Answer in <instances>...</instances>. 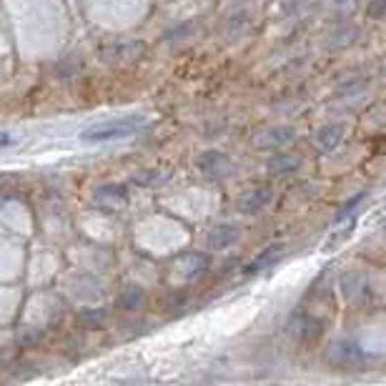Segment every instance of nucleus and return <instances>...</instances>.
I'll list each match as a JSON object with an SVG mask.
<instances>
[{
	"label": "nucleus",
	"mask_w": 386,
	"mask_h": 386,
	"mask_svg": "<svg viewBox=\"0 0 386 386\" xmlns=\"http://www.w3.org/2000/svg\"><path fill=\"white\" fill-rule=\"evenodd\" d=\"M93 201L98 203L100 209H123L128 203V191L118 184H103L93 191Z\"/></svg>",
	"instance_id": "nucleus-5"
},
{
	"label": "nucleus",
	"mask_w": 386,
	"mask_h": 386,
	"mask_svg": "<svg viewBox=\"0 0 386 386\" xmlns=\"http://www.w3.org/2000/svg\"><path fill=\"white\" fill-rule=\"evenodd\" d=\"M301 166V158L291 156V153H276L269 161V170L274 176H283V173H294L296 168Z\"/></svg>",
	"instance_id": "nucleus-13"
},
{
	"label": "nucleus",
	"mask_w": 386,
	"mask_h": 386,
	"mask_svg": "<svg viewBox=\"0 0 386 386\" xmlns=\"http://www.w3.org/2000/svg\"><path fill=\"white\" fill-rule=\"evenodd\" d=\"M196 166L201 173H206L209 178H226L231 176V170H234V164H231V158L221 151H206L196 158Z\"/></svg>",
	"instance_id": "nucleus-2"
},
{
	"label": "nucleus",
	"mask_w": 386,
	"mask_h": 386,
	"mask_svg": "<svg viewBox=\"0 0 386 386\" xmlns=\"http://www.w3.org/2000/svg\"><path fill=\"white\" fill-rule=\"evenodd\" d=\"M143 304H146V291L141 286H128L118 296V308H123V311H138Z\"/></svg>",
	"instance_id": "nucleus-12"
},
{
	"label": "nucleus",
	"mask_w": 386,
	"mask_h": 386,
	"mask_svg": "<svg viewBox=\"0 0 386 386\" xmlns=\"http://www.w3.org/2000/svg\"><path fill=\"white\" fill-rule=\"evenodd\" d=\"M178 266H181V274L186 279H196V276L206 274L211 266V258L201 251H186V254L178 256Z\"/></svg>",
	"instance_id": "nucleus-6"
},
{
	"label": "nucleus",
	"mask_w": 386,
	"mask_h": 386,
	"mask_svg": "<svg viewBox=\"0 0 386 386\" xmlns=\"http://www.w3.org/2000/svg\"><path fill=\"white\" fill-rule=\"evenodd\" d=\"M143 53V43H111L103 48V58L108 63H128Z\"/></svg>",
	"instance_id": "nucleus-8"
},
{
	"label": "nucleus",
	"mask_w": 386,
	"mask_h": 386,
	"mask_svg": "<svg viewBox=\"0 0 386 386\" xmlns=\"http://www.w3.org/2000/svg\"><path fill=\"white\" fill-rule=\"evenodd\" d=\"M238 241V229L231 226V223H221V226H213L209 231V246L211 249H229Z\"/></svg>",
	"instance_id": "nucleus-9"
},
{
	"label": "nucleus",
	"mask_w": 386,
	"mask_h": 386,
	"mask_svg": "<svg viewBox=\"0 0 386 386\" xmlns=\"http://www.w3.org/2000/svg\"><path fill=\"white\" fill-rule=\"evenodd\" d=\"M138 131L136 121H116V123H100L93 128H85L83 141H93V143H103V141H116V138H125Z\"/></svg>",
	"instance_id": "nucleus-1"
},
{
	"label": "nucleus",
	"mask_w": 386,
	"mask_h": 386,
	"mask_svg": "<svg viewBox=\"0 0 386 386\" xmlns=\"http://www.w3.org/2000/svg\"><path fill=\"white\" fill-rule=\"evenodd\" d=\"M369 15H371V18H384L386 15V0H371Z\"/></svg>",
	"instance_id": "nucleus-16"
},
{
	"label": "nucleus",
	"mask_w": 386,
	"mask_h": 386,
	"mask_svg": "<svg viewBox=\"0 0 386 386\" xmlns=\"http://www.w3.org/2000/svg\"><path fill=\"white\" fill-rule=\"evenodd\" d=\"M288 331H291V336H296V339L308 341V339H316V336L324 331V326H321V321L311 319V316L296 314L288 321Z\"/></svg>",
	"instance_id": "nucleus-7"
},
{
	"label": "nucleus",
	"mask_w": 386,
	"mask_h": 386,
	"mask_svg": "<svg viewBox=\"0 0 386 386\" xmlns=\"http://www.w3.org/2000/svg\"><path fill=\"white\" fill-rule=\"evenodd\" d=\"M286 254V246L283 243H274V246H269V249H263L261 254L256 256L254 261H251L249 271L251 274H258V271L269 269V266H274V263L281 261V256Z\"/></svg>",
	"instance_id": "nucleus-10"
},
{
	"label": "nucleus",
	"mask_w": 386,
	"mask_h": 386,
	"mask_svg": "<svg viewBox=\"0 0 386 386\" xmlns=\"http://www.w3.org/2000/svg\"><path fill=\"white\" fill-rule=\"evenodd\" d=\"M341 138H344V125L331 123V125H326V128H321L319 136H316V143H319L321 151L328 153L341 143Z\"/></svg>",
	"instance_id": "nucleus-11"
},
{
	"label": "nucleus",
	"mask_w": 386,
	"mask_h": 386,
	"mask_svg": "<svg viewBox=\"0 0 386 386\" xmlns=\"http://www.w3.org/2000/svg\"><path fill=\"white\" fill-rule=\"evenodd\" d=\"M294 141V131L291 128H283V125H276V128H266L258 136L254 138V146L258 151H279L283 146H288Z\"/></svg>",
	"instance_id": "nucleus-3"
},
{
	"label": "nucleus",
	"mask_w": 386,
	"mask_h": 386,
	"mask_svg": "<svg viewBox=\"0 0 386 386\" xmlns=\"http://www.w3.org/2000/svg\"><path fill=\"white\" fill-rule=\"evenodd\" d=\"M80 71V66H78V60H63V63H60V68H55V73H58V76H76V73Z\"/></svg>",
	"instance_id": "nucleus-15"
},
{
	"label": "nucleus",
	"mask_w": 386,
	"mask_h": 386,
	"mask_svg": "<svg viewBox=\"0 0 386 386\" xmlns=\"http://www.w3.org/2000/svg\"><path fill=\"white\" fill-rule=\"evenodd\" d=\"M103 319H105V311H103V308H93V311H85V314H83V321H91L93 326H98V324H100Z\"/></svg>",
	"instance_id": "nucleus-17"
},
{
	"label": "nucleus",
	"mask_w": 386,
	"mask_h": 386,
	"mask_svg": "<svg viewBox=\"0 0 386 386\" xmlns=\"http://www.w3.org/2000/svg\"><path fill=\"white\" fill-rule=\"evenodd\" d=\"M13 141H15V138L10 136V133H0V148H3V146H10Z\"/></svg>",
	"instance_id": "nucleus-18"
},
{
	"label": "nucleus",
	"mask_w": 386,
	"mask_h": 386,
	"mask_svg": "<svg viewBox=\"0 0 386 386\" xmlns=\"http://www.w3.org/2000/svg\"><path fill=\"white\" fill-rule=\"evenodd\" d=\"M339 364H344V367H353V361L359 359L361 356V351H359V346L356 344H351V341H341L339 346L334 349V353H331Z\"/></svg>",
	"instance_id": "nucleus-14"
},
{
	"label": "nucleus",
	"mask_w": 386,
	"mask_h": 386,
	"mask_svg": "<svg viewBox=\"0 0 386 386\" xmlns=\"http://www.w3.org/2000/svg\"><path fill=\"white\" fill-rule=\"evenodd\" d=\"M271 201H274V191L269 186H256L238 198V211L241 213H258L266 206H271Z\"/></svg>",
	"instance_id": "nucleus-4"
}]
</instances>
